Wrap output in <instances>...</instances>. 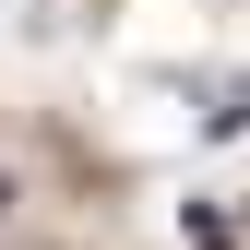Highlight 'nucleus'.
Instances as JSON below:
<instances>
[]
</instances>
